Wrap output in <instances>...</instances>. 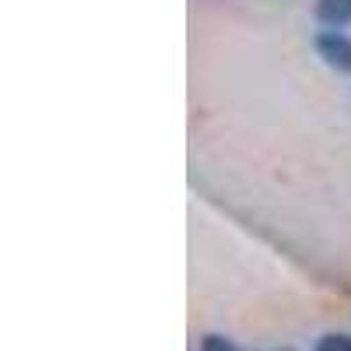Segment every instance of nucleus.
Masks as SVG:
<instances>
[{"label": "nucleus", "instance_id": "obj_2", "mask_svg": "<svg viewBox=\"0 0 351 351\" xmlns=\"http://www.w3.org/2000/svg\"><path fill=\"white\" fill-rule=\"evenodd\" d=\"M319 18L334 21V25H344L351 18V0H324V4H319Z\"/></svg>", "mask_w": 351, "mask_h": 351}, {"label": "nucleus", "instance_id": "obj_3", "mask_svg": "<svg viewBox=\"0 0 351 351\" xmlns=\"http://www.w3.org/2000/svg\"><path fill=\"white\" fill-rule=\"evenodd\" d=\"M316 351H351V341L341 337V334H330V337H324L316 344Z\"/></svg>", "mask_w": 351, "mask_h": 351}, {"label": "nucleus", "instance_id": "obj_4", "mask_svg": "<svg viewBox=\"0 0 351 351\" xmlns=\"http://www.w3.org/2000/svg\"><path fill=\"white\" fill-rule=\"evenodd\" d=\"M200 351H236L225 337H204V344H200Z\"/></svg>", "mask_w": 351, "mask_h": 351}, {"label": "nucleus", "instance_id": "obj_1", "mask_svg": "<svg viewBox=\"0 0 351 351\" xmlns=\"http://www.w3.org/2000/svg\"><path fill=\"white\" fill-rule=\"evenodd\" d=\"M319 49L327 53L330 64L351 67V43H348V39H341V36H324V39H319Z\"/></svg>", "mask_w": 351, "mask_h": 351}]
</instances>
